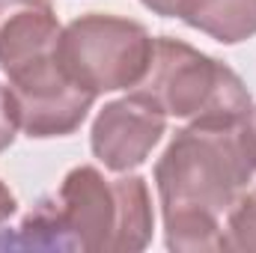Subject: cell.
<instances>
[{
  "mask_svg": "<svg viewBox=\"0 0 256 253\" xmlns=\"http://www.w3.org/2000/svg\"><path fill=\"white\" fill-rule=\"evenodd\" d=\"M256 170L250 114L242 120H200L179 131L155 167L167 244L173 250L220 248V218Z\"/></svg>",
  "mask_w": 256,
  "mask_h": 253,
  "instance_id": "obj_1",
  "label": "cell"
},
{
  "mask_svg": "<svg viewBox=\"0 0 256 253\" xmlns=\"http://www.w3.org/2000/svg\"><path fill=\"white\" fill-rule=\"evenodd\" d=\"M152 230L149 194L143 179H102L92 167L66 176L51 202L24 220L21 242L33 248H86V250H137Z\"/></svg>",
  "mask_w": 256,
  "mask_h": 253,
  "instance_id": "obj_2",
  "label": "cell"
},
{
  "mask_svg": "<svg viewBox=\"0 0 256 253\" xmlns=\"http://www.w3.org/2000/svg\"><path fill=\"white\" fill-rule=\"evenodd\" d=\"M164 114L191 120H242L250 114V98L236 72L194 51L191 45L161 36L152 48L140 90Z\"/></svg>",
  "mask_w": 256,
  "mask_h": 253,
  "instance_id": "obj_3",
  "label": "cell"
},
{
  "mask_svg": "<svg viewBox=\"0 0 256 253\" xmlns=\"http://www.w3.org/2000/svg\"><path fill=\"white\" fill-rule=\"evenodd\" d=\"M152 48L155 42L140 24L114 15H86L57 36L54 60L78 86L98 96L140 84L152 63Z\"/></svg>",
  "mask_w": 256,
  "mask_h": 253,
  "instance_id": "obj_4",
  "label": "cell"
},
{
  "mask_svg": "<svg viewBox=\"0 0 256 253\" xmlns=\"http://www.w3.org/2000/svg\"><path fill=\"white\" fill-rule=\"evenodd\" d=\"M9 74V92L15 102L18 126L30 137H57L80 126L92 104V92L78 86L60 63L54 60V48L15 66Z\"/></svg>",
  "mask_w": 256,
  "mask_h": 253,
  "instance_id": "obj_5",
  "label": "cell"
},
{
  "mask_svg": "<svg viewBox=\"0 0 256 253\" xmlns=\"http://www.w3.org/2000/svg\"><path fill=\"white\" fill-rule=\"evenodd\" d=\"M161 134L164 110L143 92H134L122 102L108 104L104 114L96 120L92 152L110 170H128L146 161L149 149L161 140Z\"/></svg>",
  "mask_w": 256,
  "mask_h": 253,
  "instance_id": "obj_6",
  "label": "cell"
},
{
  "mask_svg": "<svg viewBox=\"0 0 256 253\" xmlns=\"http://www.w3.org/2000/svg\"><path fill=\"white\" fill-rule=\"evenodd\" d=\"M60 27L51 0H0V66L27 63L57 45Z\"/></svg>",
  "mask_w": 256,
  "mask_h": 253,
  "instance_id": "obj_7",
  "label": "cell"
},
{
  "mask_svg": "<svg viewBox=\"0 0 256 253\" xmlns=\"http://www.w3.org/2000/svg\"><path fill=\"white\" fill-rule=\"evenodd\" d=\"M188 24L220 42H242L256 33V0H202Z\"/></svg>",
  "mask_w": 256,
  "mask_h": 253,
  "instance_id": "obj_8",
  "label": "cell"
},
{
  "mask_svg": "<svg viewBox=\"0 0 256 253\" xmlns=\"http://www.w3.org/2000/svg\"><path fill=\"white\" fill-rule=\"evenodd\" d=\"M220 248L256 250V194L236 200L226 212V236H220Z\"/></svg>",
  "mask_w": 256,
  "mask_h": 253,
  "instance_id": "obj_9",
  "label": "cell"
},
{
  "mask_svg": "<svg viewBox=\"0 0 256 253\" xmlns=\"http://www.w3.org/2000/svg\"><path fill=\"white\" fill-rule=\"evenodd\" d=\"M15 128H21V126H18V114H15L12 92H9V86H0V152L12 143Z\"/></svg>",
  "mask_w": 256,
  "mask_h": 253,
  "instance_id": "obj_10",
  "label": "cell"
},
{
  "mask_svg": "<svg viewBox=\"0 0 256 253\" xmlns=\"http://www.w3.org/2000/svg\"><path fill=\"white\" fill-rule=\"evenodd\" d=\"M149 9L161 12V15H179V18H191L194 12L202 6V0H143Z\"/></svg>",
  "mask_w": 256,
  "mask_h": 253,
  "instance_id": "obj_11",
  "label": "cell"
},
{
  "mask_svg": "<svg viewBox=\"0 0 256 253\" xmlns=\"http://www.w3.org/2000/svg\"><path fill=\"white\" fill-rule=\"evenodd\" d=\"M15 212V196L6 190V185L0 182V220H6L9 214Z\"/></svg>",
  "mask_w": 256,
  "mask_h": 253,
  "instance_id": "obj_12",
  "label": "cell"
},
{
  "mask_svg": "<svg viewBox=\"0 0 256 253\" xmlns=\"http://www.w3.org/2000/svg\"><path fill=\"white\" fill-rule=\"evenodd\" d=\"M250 126H254V137H256V110L250 114Z\"/></svg>",
  "mask_w": 256,
  "mask_h": 253,
  "instance_id": "obj_13",
  "label": "cell"
}]
</instances>
